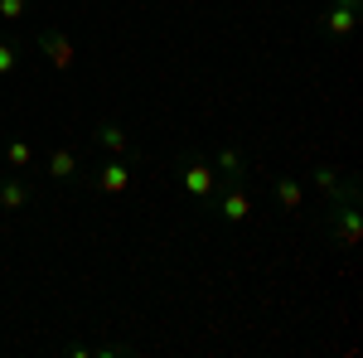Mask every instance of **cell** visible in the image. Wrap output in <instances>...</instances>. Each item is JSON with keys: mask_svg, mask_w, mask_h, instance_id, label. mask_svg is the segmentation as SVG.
Returning a JSON list of instances; mask_svg holds the SVG:
<instances>
[{"mask_svg": "<svg viewBox=\"0 0 363 358\" xmlns=\"http://www.w3.org/2000/svg\"><path fill=\"white\" fill-rule=\"evenodd\" d=\"M320 233L335 242V247H359L363 237V213H359V184L344 179V189L335 198H325V218H320Z\"/></svg>", "mask_w": 363, "mask_h": 358, "instance_id": "obj_1", "label": "cell"}, {"mask_svg": "<svg viewBox=\"0 0 363 358\" xmlns=\"http://www.w3.org/2000/svg\"><path fill=\"white\" fill-rule=\"evenodd\" d=\"M179 184H184V194L189 198H199V203H208L213 194H218V169H213V160H203V155H179Z\"/></svg>", "mask_w": 363, "mask_h": 358, "instance_id": "obj_2", "label": "cell"}, {"mask_svg": "<svg viewBox=\"0 0 363 358\" xmlns=\"http://www.w3.org/2000/svg\"><path fill=\"white\" fill-rule=\"evenodd\" d=\"M208 203H218V218L223 223H247L252 208H257V198L247 194V179H223Z\"/></svg>", "mask_w": 363, "mask_h": 358, "instance_id": "obj_3", "label": "cell"}, {"mask_svg": "<svg viewBox=\"0 0 363 358\" xmlns=\"http://www.w3.org/2000/svg\"><path fill=\"white\" fill-rule=\"evenodd\" d=\"M87 184H92L97 194H126L131 189V165H126L121 155H112L97 174H87Z\"/></svg>", "mask_w": 363, "mask_h": 358, "instance_id": "obj_4", "label": "cell"}, {"mask_svg": "<svg viewBox=\"0 0 363 358\" xmlns=\"http://www.w3.org/2000/svg\"><path fill=\"white\" fill-rule=\"evenodd\" d=\"M92 145H97V150H107V155H121V160H126V155H131V131H126L121 121H112V116H102V121H97V131H92Z\"/></svg>", "mask_w": 363, "mask_h": 358, "instance_id": "obj_5", "label": "cell"}, {"mask_svg": "<svg viewBox=\"0 0 363 358\" xmlns=\"http://www.w3.org/2000/svg\"><path fill=\"white\" fill-rule=\"evenodd\" d=\"M354 25H359V10H349V5H325V15H320V34L325 39H349L354 34Z\"/></svg>", "mask_w": 363, "mask_h": 358, "instance_id": "obj_6", "label": "cell"}, {"mask_svg": "<svg viewBox=\"0 0 363 358\" xmlns=\"http://www.w3.org/2000/svg\"><path fill=\"white\" fill-rule=\"evenodd\" d=\"M39 49H44V58L54 63L58 73H68L73 68V44H68V34H58V29H39Z\"/></svg>", "mask_w": 363, "mask_h": 358, "instance_id": "obj_7", "label": "cell"}, {"mask_svg": "<svg viewBox=\"0 0 363 358\" xmlns=\"http://www.w3.org/2000/svg\"><path fill=\"white\" fill-rule=\"evenodd\" d=\"M29 198H34V189H29L25 174H0V208H5V213L29 208Z\"/></svg>", "mask_w": 363, "mask_h": 358, "instance_id": "obj_8", "label": "cell"}, {"mask_svg": "<svg viewBox=\"0 0 363 358\" xmlns=\"http://www.w3.org/2000/svg\"><path fill=\"white\" fill-rule=\"evenodd\" d=\"M213 169H218V179H247V160H242V150L238 145H228V150H218V160H213Z\"/></svg>", "mask_w": 363, "mask_h": 358, "instance_id": "obj_9", "label": "cell"}, {"mask_svg": "<svg viewBox=\"0 0 363 358\" xmlns=\"http://www.w3.org/2000/svg\"><path fill=\"white\" fill-rule=\"evenodd\" d=\"M310 179H315V189L325 194V198H335V194L344 189V169H339V165H315V169H310Z\"/></svg>", "mask_w": 363, "mask_h": 358, "instance_id": "obj_10", "label": "cell"}, {"mask_svg": "<svg viewBox=\"0 0 363 358\" xmlns=\"http://www.w3.org/2000/svg\"><path fill=\"white\" fill-rule=\"evenodd\" d=\"M277 198H281V208H286V213H296V208L306 203V194H301V184H296L291 174H277Z\"/></svg>", "mask_w": 363, "mask_h": 358, "instance_id": "obj_11", "label": "cell"}, {"mask_svg": "<svg viewBox=\"0 0 363 358\" xmlns=\"http://www.w3.org/2000/svg\"><path fill=\"white\" fill-rule=\"evenodd\" d=\"M49 174H54V179H73V174H78V155H73V150H54V155H49Z\"/></svg>", "mask_w": 363, "mask_h": 358, "instance_id": "obj_12", "label": "cell"}, {"mask_svg": "<svg viewBox=\"0 0 363 358\" xmlns=\"http://www.w3.org/2000/svg\"><path fill=\"white\" fill-rule=\"evenodd\" d=\"M5 160L15 169H29V160H34V150H29L25 140H10V150H5Z\"/></svg>", "mask_w": 363, "mask_h": 358, "instance_id": "obj_13", "label": "cell"}, {"mask_svg": "<svg viewBox=\"0 0 363 358\" xmlns=\"http://www.w3.org/2000/svg\"><path fill=\"white\" fill-rule=\"evenodd\" d=\"M25 10H29V0H0V15L15 25V20H25Z\"/></svg>", "mask_w": 363, "mask_h": 358, "instance_id": "obj_14", "label": "cell"}, {"mask_svg": "<svg viewBox=\"0 0 363 358\" xmlns=\"http://www.w3.org/2000/svg\"><path fill=\"white\" fill-rule=\"evenodd\" d=\"M15 68V44H0V78Z\"/></svg>", "mask_w": 363, "mask_h": 358, "instance_id": "obj_15", "label": "cell"}, {"mask_svg": "<svg viewBox=\"0 0 363 358\" xmlns=\"http://www.w3.org/2000/svg\"><path fill=\"white\" fill-rule=\"evenodd\" d=\"M335 5H349V10H363V0H335Z\"/></svg>", "mask_w": 363, "mask_h": 358, "instance_id": "obj_16", "label": "cell"}]
</instances>
